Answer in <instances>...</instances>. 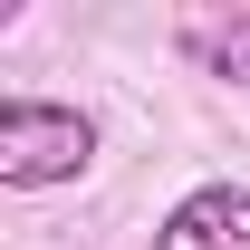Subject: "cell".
<instances>
[{
  "label": "cell",
  "mask_w": 250,
  "mask_h": 250,
  "mask_svg": "<svg viewBox=\"0 0 250 250\" xmlns=\"http://www.w3.org/2000/svg\"><path fill=\"white\" fill-rule=\"evenodd\" d=\"M96 164V125L77 106H39V96H10L0 106V183L10 192H48V183H77Z\"/></svg>",
  "instance_id": "6da1fadb"
},
{
  "label": "cell",
  "mask_w": 250,
  "mask_h": 250,
  "mask_svg": "<svg viewBox=\"0 0 250 250\" xmlns=\"http://www.w3.org/2000/svg\"><path fill=\"white\" fill-rule=\"evenodd\" d=\"M154 250H250V192L241 183H192L154 221Z\"/></svg>",
  "instance_id": "7a4b0ae2"
},
{
  "label": "cell",
  "mask_w": 250,
  "mask_h": 250,
  "mask_svg": "<svg viewBox=\"0 0 250 250\" xmlns=\"http://www.w3.org/2000/svg\"><path fill=\"white\" fill-rule=\"evenodd\" d=\"M173 48H183L202 77H231V87H250V10H183Z\"/></svg>",
  "instance_id": "3957f363"
}]
</instances>
